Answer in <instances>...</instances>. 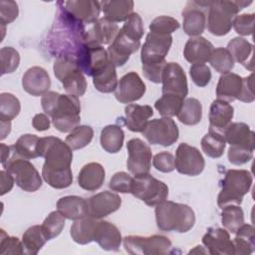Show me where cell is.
<instances>
[{
    "label": "cell",
    "instance_id": "6da1fadb",
    "mask_svg": "<svg viewBox=\"0 0 255 255\" xmlns=\"http://www.w3.org/2000/svg\"><path fill=\"white\" fill-rule=\"evenodd\" d=\"M38 150L39 156L45 158L42 167L44 180L53 188L69 187L73 182L72 148L59 137L45 136L40 137Z\"/></svg>",
    "mask_w": 255,
    "mask_h": 255
},
{
    "label": "cell",
    "instance_id": "7a4b0ae2",
    "mask_svg": "<svg viewBox=\"0 0 255 255\" xmlns=\"http://www.w3.org/2000/svg\"><path fill=\"white\" fill-rule=\"evenodd\" d=\"M41 105L43 111L51 117L54 127L59 131L69 132L80 126L81 105L78 97L48 92L42 96Z\"/></svg>",
    "mask_w": 255,
    "mask_h": 255
},
{
    "label": "cell",
    "instance_id": "3957f363",
    "mask_svg": "<svg viewBox=\"0 0 255 255\" xmlns=\"http://www.w3.org/2000/svg\"><path fill=\"white\" fill-rule=\"evenodd\" d=\"M154 213L156 225L162 231L185 233L195 224L193 209L183 203L165 199L155 205Z\"/></svg>",
    "mask_w": 255,
    "mask_h": 255
},
{
    "label": "cell",
    "instance_id": "277c9868",
    "mask_svg": "<svg viewBox=\"0 0 255 255\" xmlns=\"http://www.w3.org/2000/svg\"><path fill=\"white\" fill-rule=\"evenodd\" d=\"M252 1H209L207 9V29L214 36L227 35L237 13Z\"/></svg>",
    "mask_w": 255,
    "mask_h": 255
},
{
    "label": "cell",
    "instance_id": "5b68a950",
    "mask_svg": "<svg viewBox=\"0 0 255 255\" xmlns=\"http://www.w3.org/2000/svg\"><path fill=\"white\" fill-rule=\"evenodd\" d=\"M252 175L245 169H229L221 181V190L217 197V204L223 208L229 204L240 205L243 197L251 188Z\"/></svg>",
    "mask_w": 255,
    "mask_h": 255
},
{
    "label": "cell",
    "instance_id": "8992f818",
    "mask_svg": "<svg viewBox=\"0 0 255 255\" xmlns=\"http://www.w3.org/2000/svg\"><path fill=\"white\" fill-rule=\"evenodd\" d=\"M55 77L62 83L69 95L82 97L87 90V80L77 60L71 57L56 58L53 66Z\"/></svg>",
    "mask_w": 255,
    "mask_h": 255
},
{
    "label": "cell",
    "instance_id": "52a82bcc",
    "mask_svg": "<svg viewBox=\"0 0 255 255\" xmlns=\"http://www.w3.org/2000/svg\"><path fill=\"white\" fill-rule=\"evenodd\" d=\"M2 166L13 176L15 183L24 191L35 192L42 186L40 173L29 159L11 154Z\"/></svg>",
    "mask_w": 255,
    "mask_h": 255
},
{
    "label": "cell",
    "instance_id": "ba28073f",
    "mask_svg": "<svg viewBox=\"0 0 255 255\" xmlns=\"http://www.w3.org/2000/svg\"><path fill=\"white\" fill-rule=\"evenodd\" d=\"M130 193L148 206H155L168 196V186L149 173L134 176Z\"/></svg>",
    "mask_w": 255,
    "mask_h": 255
},
{
    "label": "cell",
    "instance_id": "9c48e42d",
    "mask_svg": "<svg viewBox=\"0 0 255 255\" xmlns=\"http://www.w3.org/2000/svg\"><path fill=\"white\" fill-rule=\"evenodd\" d=\"M123 242L126 251L131 255H164L172 248L171 241L163 235H128Z\"/></svg>",
    "mask_w": 255,
    "mask_h": 255
},
{
    "label": "cell",
    "instance_id": "30bf717a",
    "mask_svg": "<svg viewBox=\"0 0 255 255\" xmlns=\"http://www.w3.org/2000/svg\"><path fill=\"white\" fill-rule=\"evenodd\" d=\"M81 71L90 77H94L103 71L111 62L107 50L102 45L86 42L76 56Z\"/></svg>",
    "mask_w": 255,
    "mask_h": 255
},
{
    "label": "cell",
    "instance_id": "8fae6325",
    "mask_svg": "<svg viewBox=\"0 0 255 255\" xmlns=\"http://www.w3.org/2000/svg\"><path fill=\"white\" fill-rule=\"evenodd\" d=\"M141 133L149 143L162 146L172 145L179 136L177 125L168 117L148 121Z\"/></svg>",
    "mask_w": 255,
    "mask_h": 255
},
{
    "label": "cell",
    "instance_id": "7c38bea8",
    "mask_svg": "<svg viewBox=\"0 0 255 255\" xmlns=\"http://www.w3.org/2000/svg\"><path fill=\"white\" fill-rule=\"evenodd\" d=\"M172 44L171 35H159L149 32L140 52L141 65H159L166 63L167 55Z\"/></svg>",
    "mask_w": 255,
    "mask_h": 255
},
{
    "label": "cell",
    "instance_id": "4fadbf2b",
    "mask_svg": "<svg viewBox=\"0 0 255 255\" xmlns=\"http://www.w3.org/2000/svg\"><path fill=\"white\" fill-rule=\"evenodd\" d=\"M127 167L133 176L149 173L152 153L150 147L140 138H131L127 143Z\"/></svg>",
    "mask_w": 255,
    "mask_h": 255
},
{
    "label": "cell",
    "instance_id": "5bb4252c",
    "mask_svg": "<svg viewBox=\"0 0 255 255\" xmlns=\"http://www.w3.org/2000/svg\"><path fill=\"white\" fill-rule=\"evenodd\" d=\"M174 166L181 174L196 176L203 171L205 160L196 147L182 142L176 148Z\"/></svg>",
    "mask_w": 255,
    "mask_h": 255
},
{
    "label": "cell",
    "instance_id": "9a60e30c",
    "mask_svg": "<svg viewBox=\"0 0 255 255\" xmlns=\"http://www.w3.org/2000/svg\"><path fill=\"white\" fill-rule=\"evenodd\" d=\"M209 1H188L182 10L183 31L191 37L200 36L206 26Z\"/></svg>",
    "mask_w": 255,
    "mask_h": 255
},
{
    "label": "cell",
    "instance_id": "2e32d148",
    "mask_svg": "<svg viewBox=\"0 0 255 255\" xmlns=\"http://www.w3.org/2000/svg\"><path fill=\"white\" fill-rule=\"evenodd\" d=\"M161 82L162 94L177 95L184 99L188 94L186 75L178 63H166L162 71Z\"/></svg>",
    "mask_w": 255,
    "mask_h": 255
},
{
    "label": "cell",
    "instance_id": "e0dca14e",
    "mask_svg": "<svg viewBox=\"0 0 255 255\" xmlns=\"http://www.w3.org/2000/svg\"><path fill=\"white\" fill-rule=\"evenodd\" d=\"M145 93V84L137 73L129 72L124 75L118 83L115 91L117 101L123 104H129L138 101Z\"/></svg>",
    "mask_w": 255,
    "mask_h": 255
},
{
    "label": "cell",
    "instance_id": "ac0fdd59",
    "mask_svg": "<svg viewBox=\"0 0 255 255\" xmlns=\"http://www.w3.org/2000/svg\"><path fill=\"white\" fill-rule=\"evenodd\" d=\"M87 202L88 216L101 219L120 209L122 198L112 191H103L89 197Z\"/></svg>",
    "mask_w": 255,
    "mask_h": 255
},
{
    "label": "cell",
    "instance_id": "d6986e66",
    "mask_svg": "<svg viewBox=\"0 0 255 255\" xmlns=\"http://www.w3.org/2000/svg\"><path fill=\"white\" fill-rule=\"evenodd\" d=\"M63 8L76 20L86 24H94L98 19L102 9L101 2L92 0H70L61 2Z\"/></svg>",
    "mask_w": 255,
    "mask_h": 255
},
{
    "label": "cell",
    "instance_id": "ffe728a7",
    "mask_svg": "<svg viewBox=\"0 0 255 255\" xmlns=\"http://www.w3.org/2000/svg\"><path fill=\"white\" fill-rule=\"evenodd\" d=\"M140 46V41H135L127 37L120 29L115 40L108 47L110 61L116 67L124 66L129 59V56L136 52Z\"/></svg>",
    "mask_w": 255,
    "mask_h": 255
},
{
    "label": "cell",
    "instance_id": "44dd1931",
    "mask_svg": "<svg viewBox=\"0 0 255 255\" xmlns=\"http://www.w3.org/2000/svg\"><path fill=\"white\" fill-rule=\"evenodd\" d=\"M202 243L207 253L215 255L234 254L233 242L230 239L229 232L225 228L211 227L202 237Z\"/></svg>",
    "mask_w": 255,
    "mask_h": 255
},
{
    "label": "cell",
    "instance_id": "7402d4cb",
    "mask_svg": "<svg viewBox=\"0 0 255 255\" xmlns=\"http://www.w3.org/2000/svg\"><path fill=\"white\" fill-rule=\"evenodd\" d=\"M22 87L25 92L34 97L44 96L51 87L48 72L38 66L28 69L22 77Z\"/></svg>",
    "mask_w": 255,
    "mask_h": 255
},
{
    "label": "cell",
    "instance_id": "603a6c76",
    "mask_svg": "<svg viewBox=\"0 0 255 255\" xmlns=\"http://www.w3.org/2000/svg\"><path fill=\"white\" fill-rule=\"evenodd\" d=\"M234 116V108L224 101L215 100L209 109V129L223 134L229 127Z\"/></svg>",
    "mask_w": 255,
    "mask_h": 255
},
{
    "label": "cell",
    "instance_id": "cb8c5ba5",
    "mask_svg": "<svg viewBox=\"0 0 255 255\" xmlns=\"http://www.w3.org/2000/svg\"><path fill=\"white\" fill-rule=\"evenodd\" d=\"M120 31L117 23L111 22L107 18H99L87 30V41L99 45H109L117 37Z\"/></svg>",
    "mask_w": 255,
    "mask_h": 255
},
{
    "label": "cell",
    "instance_id": "d4e9b609",
    "mask_svg": "<svg viewBox=\"0 0 255 255\" xmlns=\"http://www.w3.org/2000/svg\"><path fill=\"white\" fill-rule=\"evenodd\" d=\"M122 234L118 227L109 221H98L94 241L107 251H118L122 244Z\"/></svg>",
    "mask_w": 255,
    "mask_h": 255
},
{
    "label": "cell",
    "instance_id": "484cf974",
    "mask_svg": "<svg viewBox=\"0 0 255 255\" xmlns=\"http://www.w3.org/2000/svg\"><path fill=\"white\" fill-rule=\"evenodd\" d=\"M153 115V110L148 105H136L129 104L125 108V118L121 120L124 122L125 126L133 132H141L148 119Z\"/></svg>",
    "mask_w": 255,
    "mask_h": 255
},
{
    "label": "cell",
    "instance_id": "4316f807",
    "mask_svg": "<svg viewBox=\"0 0 255 255\" xmlns=\"http://www.w3.org/2000/svg\"><path fill=\"white\" fill-rule=\"evenodd\" d=\"M213 45L203 37H191L185 44L183 56L185 60L193 64H204L209 61Z\"/></svg>",
    "mask_w": 255,
    "mask_h": 255
},
{
    "label": "cell",
    "instance_id": "83f0119b",
    "mask_svg": "<svg viewBox=\"0 0 255 255\" xmlns=\"http://www.w3.org/2000/svg\"><path fill=\"white\" fill-rule=\"evenodd\" d=\"M223 136L226 143L232 146L246 147L254 150L255 133L245 123H231L224 130Z\"/></svg>",
    "mask_w": 255,
    "mask_h": 255
},
{
    "label": "cell",
    "instance_id": "f1b7e54d",
    "mask_svg": "<svg viewBox=\"0 0 255 255\" xmlns=\"http://www.w3.org/2000/svg\"><path fill=\"white\" fill-rule=\"evenodd\" d=\"M243 78L235 73L223 74L217 83L216 97L217 100L224 101L226 103L234 102L238 100L242 89Z\"/></svg>",
    "mask_w": 255,
    "mask_h": 255
},
{
    "label": "cell",
    "instance_id": "f546056e",
    "mask_svg": "<svg viewBox=\"0 0 255 255\" xmlns=\"http://www.w3.org/2000/svg\"><path fill=\"white\" fill-rule=\"evenodd\" d=\"M106 171L99 162H89L85 164L79 172L78 184L88 191L98 190L105 181Z\"/></svg>",
    "mask_w": 255,
    "mask_h": 255
},
{
    "label": "cell",
    "instance_id": "4dcf8cb0",
    "mask_svg": "<svg viewBox=\"0 0 255 255\" xmlns=\"http://www.w3.org/2000/svg\"><path fill=\"white\" fill-rule=\"evenodd\" d=\"M57 210L65 218L77 220L88 216V202L87 199L77 195L64 196L57 201Z\"/></svg>",
    "mask_w": 255,
    "mask_h": 255
},
{
    "label": "cell",
    "instance_id": "1f68e13d",
    "mask_svg": "<svg viewBox=\"0 0 255 255\" xmlns=\"http://www.w3.org/2000/svg\"><path fill=\"white\" fill-rule=\"evenodd\" d=\"M234 62L253 71V45L241 37L233 38L226 47Z\"/></svg>",
    "mask_w": 255,
    "mask_h": 255
},
{
    "label": "cell",
    "instance_id": "d6a6232c",
    "mask_svg": "<svg viewBox=\"0 0 255 255\" xmlns=\"http://www.w3.org/2000/svg\"><path fill=\"white\" fill-rule=\"evenodd\" d=\"M105 18L114 23L126 21L133 13V1L111 0L101 2Z\"/></svg>",
    "mask_w": 255,
    "mask_h": 255
},
{
    "label": "cell",
    "instance_id": "836d02e7",
    "mask_svg": "<svg viewBox=\"0 0 255 255\" xmlns=\"http://www.w3.org/2000/svg\"><path fill=\"white\" fill-rule=\"evenodd\" d=\"M98 223V219L91 216H85L83 218L75 220L71 226V237L78 244H88L94 241L95 230Z\"/></svg>",
    "mask_w": 255,
    "mask_h": 255
},
{
    "label": "cell",
    "instance_id": "e575fe53",
    "mask_svg": "<svg viewBox=\"0 0 255 255\" xmlns=\"http://www.w3.org/2000/svg\"><path fill=\"white\" fill-rule=\"evenodd\" d=\"M125 133L118 125L106 126L101 131V145L109 153L119 152L124 144Z\"/></svg>",
    "mask_w": 255,
    "mask_h": 255
},
{
    "label": "cell",
    "instance_id": "d590c367",
    "mask_svg": "<svg viewBox=\"0 0 255 255\" xmlns=\"http://www.w3.org/2000/svg\"><path fill=\"white\" fill-rule=\"evenodd\" d=\"M39 140L40 137L37 136L36 134H22L16 140V142L13 145H11V152L16 156L26 159L39 157Z\"/></svg>",
    "mask_w": 255,
    "mask_h": 255
},
{
    "label": "cell",
    "instance_id": "8d00e7d4",
    "mask_svg": "<svg viewBox=\"0 0 255 255\" xmlns=\"http://www.w3.org/2000/svg\"><path fill=\"white\" fill-rule=\"evenodd\" d=\"M234 254L249 255L255 250V229L252 225L244 223L237 231L234 238Z\"/></svg>",
    "mask_w": 255,
    "mask_h": 255
},
{
    "label": "cell",
    "instance_id": "74e56055",
    "mask_svg": "<svg viewBox=\"0 0 255 255\" xmlns=\"http://www.w3.org/2000/svg\"><path fill=\"white\" fill-rule=\"evenodd\" d=\"M47 241L48 238L42 229V225H34L29 227L22 236L24 253L29 255L38 254Z\"/></svg>",
    "mask_w": 255,
    "mask_h": 255
},
{
    "label": "cell",
    "instance_id": "f35d334b",
    "mask_svg": "<svg viewBox=\"0 0 255 255\" xmlns=\"http://www.w3.org/2000/svg\"><path fill=\"white\" fill-rule=\"evenodd\" d=\"M226 147V141L222 133L210 130L201 139V148L203 152L212 158H218L223 155Z\"/></svg>",
    "mask_w": 255,
    "mask_h": 255
},
{
    "label": "cell",
    "instance_id": "ab89813d",
    "mask_svg": "<svg viewBox=\"0 0 255 255\" xmlns=\"http://www.w3.org/2000/svg\"><path fill=\"white\" fill-rule=\"evenodd\" d=\"M93 84L95 88L101 93L108 94L116 91L118 86L116 66L110 62L103 71L93 77Z\"/></svg>",
    "mask_w": 255,
    "mask_h": 255
},
{
    "label": "cell",
    "instance_id": "60d3db41",
    "mask_svg": "<svg viewBox=\"0 0 255 255\" xmlns=\"http://www.w3.org/2000/svg\"><path fill=\"white\" fill-rule=\"evenodd\" d=\"M202 118L201 103L194 98H188L183 102L182 108L177 115L180 123L186 126L197 125Z\"/></svg>",
    "mask_w": 255,
    "mask_h": 255
},
{
    "label": "cell",
    "instance_id": "b9f144b4",
    "mask_svg": "<svg viewBox=\"0 0 255 255\" xmlns=\"http://www.w3.org/2000/svg\"><path fill=\"white\" fill-rule=\"evenodd\" d=\"M221 209L222 225L229 232L236 233V231L244 224V213L242 208L236 204H229Z\"/></svg>",
    "mask_w": 255,
    "mask_h": 255
},
{
    "label": "cell",
    "instance_id": "7bdbcfd3",
    "mask_svg": "<svg viewBox=\"0 0 255 255\" xmlns=\"http://www.w3.org/2000/svg\"><path fill=\"white\" fill-rule=\"evenodd\" d=\"M183 102L184 98L180 96L162 94V96L154 103V108L161 116L171 118L178 115L182 108Z\"/></svg>",
    "mask_w": 255,
    "mask_h": 255
},
{
    "label": "cell",
    "instance_id": "ee69618b",
    "mask_svg": "<svg viewBox=\"0 0 255 255\" xmlns=\"http://www.w3.org/2000/svg\"><path fill=\"white\" fill-rule=\"evenodd\" d=\"M94 137V130L90 126H78L66 136L65 142L72 150L81 149L87 146Z\"/></svg>",
    "mask_w": 255,
    "mask_h": 255
},
{
    "label": "cell",
    "instance_id": "f6af8a7d",
    "mask_svg": "<svg viewBox=\"0 0 255 255\" xmlns=\"http://www.w3.org/2000/svg\"><path fill=\"white\" fill-rule=\"evenodd\" d=\"M21 105L18 98L10 93L0 95V121L11 122L20 113Z\"/></svg>",
    "mask_w": 255,
    "mask_h": 255
},
{
    "label": "cell",
    "instance_id": "bcb514c9",
    "mask_svg": "<svg viewBox=\"0 0 255 255\" xmlns=\"http://www.w3.org/2000/svg\"><path fill=\"white\" fill-rule=\"evenodd\" d=\"M208 62L216 72L222 75L229 73L234 67V60L230 53L226 48L222 47L216 48L212 51Z\"/></svg>",
    "mask_w": 255,
    "mask_h": 255
},
{
    "label": "cell",
    "instance_id": "7dc6e473",
    "mask_svg": "<svg viewBox=\"0 0 255 255\" xmlns=\"http://www.w3.org/2000/svg\"><path fill=\"white\" fill-rule=\"evenodd\" d=\"M65 226V217L57 210L52 211L44 220L42 224V229L48 238L51 240L57 237L63 230Z\"/></svg>",
    "mask_w": 255,
    "mask_h": 255
},
{
    "label": "cell",
    "instance_id": "c3c4849f",
    "mask_svg": "<svg viewBox=\"0 0 255 255\" xmlns=\"http://www.w3.org/2000/svg\"><path fill=\"white\" fill-rule=\"evenodd\" d=\"M180 27L179 22L170 16H159L149 24V31L159 35H171Z\"/></svg>",
    "mask_w": 255,
    "mask_h": 255
},
{
    "label": "cell",
    "instance_id": "681fc988",
    "mask_svg": "<svg viewBox=\"0 0 255 255\" xmlns=\"http://www.w3.org/2000/svg\"><path fill=\"white\" fill-rule=\"evenodd\" d=\"M1 57V74L13 73L20 64L19 52L12 47H3L0 50Z\"/></svg>",
    "mask_w": 255,
    "mask_h": 255
},
{
    "label": "cell",
    "instance_id": "f907efd6",
    "mask_svg": "<svg viewBox=\"0 0 255 255\" xmlns=\"http://www.w3.org/2000/svg\"><path fill=\"white\" fill-rule=\"evenodd\" d=\"M123 33L129 39L140 41L143 36V24L140 16L137 13H132L126 21L124 26L121 28Z\"/></svg>",
    "mask_w": 255,
    "mask_h": 255
},
{
    "label": "cell",
    "instance_id": "816d5d0a",
    "mask_svg": "<svg viewBox=\"0 0 255 255\" xmlns=\"http://www.w3.org/2000/svg\"><path fill=\"white\" fill-rule=\"evenodd\" d=\"M24 247L22 241H20L17 237L9 236L5 233L3 229H1V237H0V254H23Z\"/></svg>",
    "mask_w": 255,
    "mask_h": 255
},
{
    "label": "cell",
    "instance_id": "f5cc1de1",
    "mask_svg": "<svg viewBox=\"0 0 255 255\" xmlns=\"http://www.w3.org/2000/svg\"><path fill=\"white\" fill-rule=\"evenodd\" d=\"M132 180L133 177H131L128 173L125 171H120L112 176L109 182V187L117 192L130 193Z\"/></svg>",
    "mask_w": 255,
    "mask_h": 255
},
{
    "label": "cell",
    "instance_id": "db71d44e",
    "mask_svg": "<svg viewBox=\"0 0 255 255\" xmlns=\"http://www.w3.org/2000/svg\"><path fill=\"white\" fill-rule=\"evenodd\" d=\"M189 74L192 82L197 87H205L211 80L210 68L205 64H193L189 68Z\"/></svg>",
    "mask_w": 255,
    "mask_h": 255
},
{
    "label": "cell",
    "instance_id": "11a10c76",
    "mask_svg": "<svg viewBox=\"0 0 255 255\" xmlns=\"http://www.w3.org/2000/svg\"><path fill=\"white\" fill-rule=\"evenodd\" d=\"M255 15L251 14H241L234 18L232 27L236 31L237 34L241 36H249L253 33V25H254Z\"/></svg>",
    "mask_w": 255,
    "mask_h": 255
},
{
    "label": "cell",
    "instance_id": "9f6ffc18",
    "mask_svg": "<svg viewBox=\"0 0 255 255\" xmlns=\"http://www.w3.org/2000/svg\"><path fill=\"white\" fill-rule=\"evenodd\" d=\"M253 151L254 150L250 148L230 145L227 152L228 160L234 165L244 164L252 159Z\"/></svg>",
    "mask_w": 255,
    "mask_h": 255
},
{
    "label": "cell",
    "instance_id": "6f0895ef",
    "mask_svg": "<svg viewBox=\"0 0 255 255\" xmlns=\"http://www.w3.org/2000/svg\"><path fill=\"white\" fill-rule=\"evenodd\" d=\"M18 5L15 1H0V22L1 26L12 23L18 17Z\"/></svg>",
    "mask_w": 255,
    "mask_h": 255
},
{
    "label": "cell",
    "instance_id": "680465c9",
    "mask_svg": "<svg viewBox=\"0 0 255 255\" xmlns=\"http://www.w3.org/2000/svg\"><path fill=\"white\" fill-rule=\"evenodd\" d=\"M153 167L161 172H171L174 170V157L168 151H161L156 153L152 158Z\"/></svg>",
    "mask_w": 255,
    "mask_h": 255
},
{
    "label": "cell",
    "instance_id": "91938a15",
    "mask_svg": "<svg viewBox=\"0 0 255 255\" xmlns=\"http://www.w3.org/2000/svg\"><path fill=\"white\" fill-rule=\"evenodd\" d=\"M238 100L244 103H252L255 100L253 91V74L243 78L242 89Z\"/></svg>",
    "mask_w": 255,
    "mask_h": 255
},
{
    "label": "cell",
    "instance_id": "94428289",
    "mask_svg": "<svg viewBox=\"0 0 255 255\" xmlns=\"http://www.w3.org/2000/svg\"><path fill=\"white\" fill-rule=\"evenodd\" d=\"M33 128L38 131H44L50 128V119L46 114H37L32 120Z\"/></svg>",
    "mask_w": 255,
    "mask_h": 255
},
{
    "label": "cell",
    "instance_id": "6125c7cd",
    "mask_svg": "<svg viewBox=\"0 0 255 255\" xmlns=\"http://www.w3.org/2000/svg\"><path fill=\"white\" fill-rule=\"evenodd\" d=\"M0 177H1V195H4L5 193L9 192L13 185H14V178L13 176L7 172L5 169L0 171Z\"/></svg>",
    "mask_w": 255,
    "mask_h": 255
},
{
    "label": "cell",
    "instance_id": "be15d7a7",
    "mask_svg": "<svg viewBox=\"0 0 255 255\" xmlns=\"http://www.w3.org/2000/svg\"><path fill=\"white\" fill-rule=\"evenodd\" d=\"M1 147V163H5L9 158H10V154L11 152V146H8L4 143L0 144Z\"/></svg>",
    "mask_w": 255,
    "mask_h": 255
},
{
    "label": "cell",
    "instance_id": "e7e4bbea",
    "mask_svg": "<svg viewBox=\"0 0 255 255\" xmlns=\"http://www.w3.org/2000/svg\"><path fill=\"white\" fill-rule=\"evenodd\" d=\"M11 130V122L1 121V139H4Z\"/></svg>",
    "mask_w": 255,
    "mask_h": 255
}]
</instances>
